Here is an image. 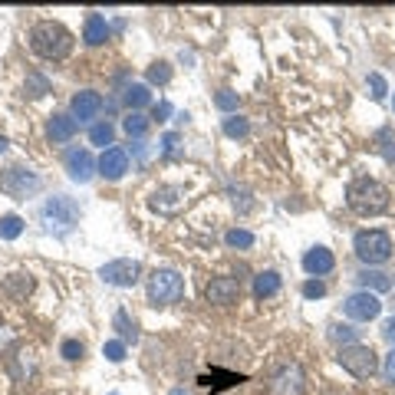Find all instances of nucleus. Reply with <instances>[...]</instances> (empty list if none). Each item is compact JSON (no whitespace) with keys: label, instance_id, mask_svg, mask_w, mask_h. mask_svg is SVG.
<instances>
[{"label":"nucleus","instance_id":"f257e3e1","mask_svg":"<svg viewBox=\"0 0 395 395\" xmlns=\"http://www.w3.org/2000/svg\"><path fill=\"white\" fill-rule=\"evenodd\" d=\"M346 204L362 218L382 214L389 208V188L382 181H375V178H356L346 188Z\"/></svg>","mask_w":395,"mask_h":395},{"label":"nucleus","instance_id":"f03ea898","mask_svg":"<svg viewBox=\"0 0 395 395\" xmlns=\"http://www.w3.org/2000/svg\"><path fill=\"white\" fill-rule=\"evenodd\" d=\"M30 47L43 59H63L73 50V33L57 20H43L30 30Z\"/></svg>","mask_w":395,"mask_h":395},{"label":"nucleus","instance_id":"7ed1b4c3","mask_svg":"<svg viewBox=\"0 0 395 395\" xmlns=\"http://www.w3.org/2000/svg\"><path fill=\"white\" fill-rule=\"evenodd\" d=\"M352 251H356V257L362 264L379 267V264H385L392 257V237L385 231H359L356 241H352Z\"/></svg>","mask_w":395,"mask_h":395},{"label":"nucleus","instance_id":"20e7f679","mask_svg":"<svg viewBox=\"0 0 395 395\" xmlns=\"http://www.w3.org/2000/svg\"><path fill=\"white\" fill-rule=\"evenodd\" d=\"M43 224H47V231L53 234H70L76 224H80V208H76V201L66 195H57L50 198L47 204H43Z\"/></svg>","mask_w":395,"mask_h":395},{"label":"nucleus","instance_id":"39448f33","mask_svg":"<svg viewBox=\"0 0 395 395\" xmlns=\"http://www.w3.org/2000/svg\"><path fill=\"white\" fill-rule=\"evenodd\" d=\"M181 293H185V277L174 270H155L149 277V300L155 306H168V303L181 300Z\"/></svg>","mask_w":395,"mask_h":395},{"label":"nucleus","instance_id":"423d86ee","mask_svg":"<svg viewBox=\"0 0 395 395\" xmlns=\"http://www.w3.org/2000/svg\"><path fill=\"white\" fill-rule=\"evenodd\" d=\"M339 366L356 375V379H369L372 372L379 369V359H375V349L372 346H362V343H352V346L339 349Z\"/></svg>","mask_w":395,"mask_h":395},{"label":"nucleus","instance_id":"0eeeda50","mask_svg":"<svg viewBox=\"0 0 395 395\" xmlns=\"http://www.w3.org/2000/svg\"><path fill=\"white\" fill-rule=\"evenodd\" d=\"M343 313H346L349 320H356V323H369V320H375V316L382 313V303H379L375 293L359 290V293H352V297H346Z\"/></svg>","mask_w":395,"mask_h":395},{"label":"nucleus","instance_id":"6e6552de","mask_svg":"<svg viewBox=\"0 0 395 395\" xmlns=\"http://www.w3.org/2000/svg\"><path fill=\"white\" fill-rule=\"evenodd\" d=\"M0 191H7L13 198H27V195H33V191H40V178L33 172L20 168V165H13V168H7V172L0 174Z\"/></svg>","mask_w":395,"mask_h":395},{"label":"nucleus","instance_id":"1a4fd4ad","mask_svg":"<svg viewBox=\"0 0 395 395\" xmlns=\"http://www.w3.org/2000/svg\"><path fill=\"white\" fill-rule=\"evenodd\" d=\"M142 267L139 260H109V264H103V270H99V277L105 280V283H112V287H132L135 280H139Z\"/></svg>","mask_w":395,"mask_h":395},{"label":"nucleus","instance_id":"9d476101","mask_svg":"<svg viewBox=\"0 0 395 395\" xmlns=\"http://www.w3.org/2000/svg\"><path fill=\"white\" fill-rule=\"evenodd\" d=\"M66 172H70L73 181L86 185V181L99 172V162L93 158V151L89 149H73V151H66Z\"/></svg>","mask_w":395,"mask_h":395},{"label":"nucleus","instance_id":"9b49d317","mask_svg":"<svg viewBox=\"0 0 395 395\" xmlns=\"http://www.w3.org/2000/svg\"><path fill=\"white\" fill-rule=\"evenodd\" d=\"M128 172V151L126 149H105L99 155V174H103L105 181H119V178H126Z\"/></svg>","mask_w":395,"mask_h":395},{"label":"nucleus","instance_id":"f8f14e48","mask_svg":"<svg viewBox=\"0 0 395 395\" xmlns=\"http://www.w3.org/2000/svg\"><path fill=\"white\" fill-rule=\"evenodd\" d=\"M99 109H103V96L93 93V89H86V93H76L70 103V116L76 119V126L80 122H89V119L99 116Z\"/></svg>","mask_w":395,"mask_h":395},{"label":"nucleus","instance_id":"ddd939ff","mask_svg":"<svg viewBox=\"0 0 395 395\" xmlns=\"http://www.w3.org/2000/svg\"><path fill=\"white\" fill-rule=\"evenodd\" d=\"M204 297H208V303L228 306V303H234L237 297H241V280H234V277H214V280L208 283Z\"/></svg>","mask_w":395,"mask_h":395},{"label":"nucleus","instance_id":"4468645a","mask_svg":"<svg viewBox=\"0 0 395 395\" xmlns=\"http://www.w3.org/2000/svg\"><path fill=\"white\" fill-rule=\"evenodd\" d=\"M333 267H336V257H333V251H326V247H313V251H306V257H303V270L310 277H323Z\"/></svg>","mask_w":395,"mask_h":395},{"label":"nucleus","instance_id":"2eb2a0df","mask_svg":"<svg viewBox=\"0 0 395 395\" xmlns=\"http://www.w3.org/2000/svg\"><path fill=\"white\" fill-rule=\"evenodd\" d=\"M303 392V369L300 366H283L274 379V395H300Z\"/></svg>","mask_w":395,"mask_h":395},{"label":"nucleus","instance_id":"dca6fc26","mask_svg":"<svg viewBox=\"0 0 395 395\" xmlns=\"http://www.w3.org/2000/svg\"><path fill=\"white\" fill-rule=\"evenodd\" d=\"M181 204H185V188H178V185H165L151 195V208L165 211V214H174Z\"/></svg>","mask_w":395,"mask_h":395},{"label":"nucleus","instance_id":"f3484780","mask_svg":"<svg viewBox=\"0 0 395 395\" xmlns=\"http://www.w3.org/2000/svg\"><path fill=\"white\" fill-rule=\"evenodd\" d=\"M82 40H86L89 47H103L105 40H109V24H105L103 13H89V17H86V24H82Z\"/></svg>","mask_w":395,"mask_h":395},{"label":"nucleus","instance_id":"a211bd4d","mask_svg":"<svg viewBox=\"0 0 395 395\" xmlns=\"http://www.w3.org/2000/svg\"><path fill=\"white\" fill-rule=\"evenodd\" d=\"M73 135H76V119L66 116V112L50 116V139L53 142H70Z\"/></svg>","mask_w":395,"mask_h":395},{"label":"nucleus","instance_id":"6ab92c4d","mask_svg":"<svg viewBox=\"0 0 395 395\" xmlns=\"http://www.w3.org/2000/svg\"><path fill=\"white\" fill-rule=\"evenodd\" d=\"M280 290V274L277 270H264V274H257L254 277V297H274Z\"/></svg>","mask_w":395,"mask_h":395},{"label":"nucleus","instance_id":"aec40b11","mask_svg":"<svg viewBox=\"0 0 395 395\" xmlns=\"http://www.w3.org/2000/svg\"><path fill=\"white\" fill-rule=\"evenodd\" d=\"M112 326H116V333L122 336V343H135V339H139V326H135V320H132L126 310H116Z\"/></svg>","mask_w":395,"mask_h":395},{"label":"nucleus","instance_id":"412c9836","mask_svg":"<svg viewBox=\"0 0 395 395\" xmlns=\"http://www.w3.org/2000/svg\"><path fill=\"white\" fill-rule=\"evenodd\" d=\"M122 99H126V105L132 109V112H135V109H142V105L151 103V93H149V86H145V82H132Z\"/></svg>","mask_w":395,"mask_h":395},{"label":"nucleus","instance_id":"4be33fe9","mask_svg":"<svg viewBox=\"0 0 395 395\" xmlns=\"http://www.w3.org/2000/svg\"><path fill=\"white\" fill-rule=\"evenodd\" d=\"M359 283L366 290H375V293L392 290V280H389V274H382V270H366V274H359Z\"/></svg>","mask_w":395,"mask_h":395},{"label":"nucleus","instance_id":"5701e85b","mask_svg":"<svg viewBox=\"0 0 395 395\" xmlns=\"http://www.w3.org/2000/svg\"><path fill=\"white\" fill-rule=\"evenodd\" d=\"M122 128H126L132 139H142V135H145V132L151 128V119L142 116V112H128V116L122 119Z\"/></svg>","mask_w":395,"mask_h":395},{"label":"nucleus","instance_id":"b1692460","mask_svg":"<svg viewBox=\"0 0 395 395\" xmlns=\"http://www.w3.org/2000/svg\"><path fill=\"white\" fill-rule=\"evenodd\" d=\"M24 234V221L17 218V214H7V218H0V237L3 241H17Z\"/></svg>","mask_w":395,"mask_h":395},{"label":"nucleus","instance_id":"393cba45","mask_svg":"<svg viewBox=\"0 0 395 395\" xmlns=\"http://www.w3.org/2000/svg\"><path fill=\"white\" fill-rule=\"evenodd\" d=\"M112 139H116V128L109 126V122H99V126H93L89 128V142H93V145H112Z\"/></svg>","mask_w":395,"mask_h":395},{"label":"nucleus","instance_id":"a878e982","mask_svg":"<svg viewBox=\"0 0 395 395\" xmlns=\"http://www.w3.org/2000/svg\"><path fill=\"white\" fill-rule=\"evenodd\" d=\"M247 132H251V122L241 116H231L224 119V135H231V139H244Z\"/></svg>","mask_w":395,"mask_h":395},{"label":"nucleus","instance_id":"bb28decb","mask_svg":"<svg viewBox=\"0 0 395 395\" xmlns=\"http://www.w3.org/2000/svg\"><path fill=\"white\" fill-rule=\"evenodd\" d=\"M224 241H228L231 247H241V251H247V247H254V234L244 231V228H231Z\"/></svg>","mask_w":395,"mask_h":395},{"label":"nucleus","instance_id":"cd10ccee","mask_svg":"<svg viewBox=\"0 0 395 395\" xmlns=\"http://www.w3.org/2000/svg\"><path fill=\"white\" fill-rule=\"evenodd\" d=\"M47 93H50V82L43 80L40 73H30V76H27V96H30V99H40V96H47Z\"/></svg>","mask_w":395,"mask_h":395},{"label":"nucleus","instance_id":"c85d7f7f","mask_svg":"<svg viewBox=\"0 0 395 395\" xmlns=\"http://www.w3.org/2000/svg\"><path fill=\"white\" fill-rule=\"evenodd\" d=\"M103 356L109 362H122L126 359V343H122V339H109V343L103 346Z\"/></svg>","mask_w":395,"mask_h":395},{"label":"nucleus","instance_id":"c756f323","mask_svg":"<svg viewBox=\"0 0 395 395\" xmlns=\"http://www.w3.org/2000/svg\"><path fill=\"white\" fill-rule=\"evenodd\" d=\"M172 80V66L168 63H155L149 70V82H158V86H165V82Z\"/></svg>","mask_w":395,"mask_h":395},{"label":"nucleus","instance_id":"7c9ffc66","mask_svg":"<svg viewBox=\"0 0 395 395\" xmlns=\"http://www.w3.org/2000/svg\"><path fill=\"white\" fill-rule=\"evenodd\" d=\"M59 352H63V356H66L70 362H76V359H82V352H86V349H82L80 339H66V343L59 346Z\"/></svg>","mask_w":395,"mask_h":395},{"label":"nucleus","instance_id":"2f4dec72","mask_svg":"<svg viewBox=\"0 0 395 395\" xmlns=\"http://www.w3.org/2000/svg\"><path fill=\"white\" fill-rule=\"evenodd\" d=\"M369 86H372V99H375V103H379V99H385L389 86H385V76H382V73H372V76H369Z\"/></svg>","mask_w":395,"mask_h":395},{"label":"nucleus","instance_id":"473e14b6","mask_svg":"<svg viewBox=\"0 0 395 395\" xmlns=\"http://www.w3.org/2000/svg\"><path fill=\"white\" fill-rule=\"evenodd\" d=\"M214 103H218V109L231 112V109H237V93H231V89H221V93L214 96Z\"/></svg>","mask_w":395,"mask_h":395},{"label":"nucleus","instance_id":"72a5a7b5","mask_svg":"<svg viewBox=\"0 0 395 395\" xmlns=\"http://www.w3.org/2000/svg\"><path fill=\"white\" fill-rule=\"evenodd\" d=\"M323 293H326L323 280H306V283H303V297H306V300H316V297H323Z\"/></svg>","mask_w":395,"mask_h":395},{"label":"nucleus","instance_id":"f704fd0d","mask_svg":"<svg viewBox=\"0 0 395 395\" xmlns=\"http://www.w3.org/2000/svg\"><path fill=\"white\" fill-rule=\"evenodd\" d=\"M379 142H382V155L389 158V162H395V139H392V132H389V128L379 132Z\"/></svg>","mask_w":395,"mask_h":395},{"label":"nucleus","instance_id":"c9c22d12","mask_svg":"<svg viewBox=\"0 0 395 395\" xmlns=\"http://www.w3.org/2000/svg\"><path fill=\"white\" fill-rule=\"evenodd\" d=\"M329 336L336 339V343H343V339H356V329H352V326H333V333H329Z\"/></svg>","mask_w":395,"mask_h":395},{"label":"nucleus","instance_id":"e433bc0d","mask_svg":"<svg viewBox=\"0 0 395 395\" xmlns=\"http://www.w3.org/2000/svg\"><path fill=\"white\" fill-rule=\"evenodd\" d=\"M382 375H385V382H395V349L385 356V366H382Z\"/></svg>","mask_w":395,"mask_h":395},{"label":"nucleus","instance_id":"4c0bfd02","mask_svg":"<svg viewBox=\"0 0 395 395\" xmlns=\"http://www.w3.org/2000/svg\"><path fill=\"white\" fill-rule=\"evenodd\" d=\"M174 149H178V132H168L162 139V151L165 155H174Z\"/></svg>","mask_w":395,"mask_h":395},{"label":"nucleus","instance_id":"58836bf2","mask_svg":"<svg viewBox=\"0 0 395 395\" xmlns=\"http://www.w3.org/2000/svg\"><path fill=\"white\" fill-rule=\"evenodd\" d=\"M168 116H172V103H158V105H155V119H158V122H165Z\"/></svg>","mask_w":395,"mask_h":395},{"label":"nucleus","instance_id":"ea45409f","mask_svg":"<svg viewBox=\"0 0 395 395\" xmlns=\"http://www.w3.org/2000/svg\"><path fill=\"white\" fill-rule=\"evenodd\" d=\"M382 333H385V339H392V343H395V316H392V320H385Z\"/></svg>","mask_w":395,"mask_h":395},{"label":"nucleus","instance_id":"a19ab883","mask_svg":"<svg viewBox=\"0 0 395 395\" xmlns=\"http://www.w3.org/2000/svg\"><path fill=\"white\" fill-rule=\"evenodd\" d=\"M0 151H7V139H0Z\"/></svg>","mask_w":395,"mask_h":395},{"label":"nucleus","instance_id":"79ce46f5","mask_svg":"<svg viewBox=\"0 0 395 395\" xmlns=\"http://www.w3.org/2000/svg\"><path fill=\"white\" fill-rule=\"evenodd\" d=\"M172 395H185V392H181V389H174V392Z\"/></svg>","mask_w":395,"mask_h":395},{"label":"nucleus","instance_id":"37998d69","mask_svg":"<svg viewBox=\"0 0 395 395\" xmlns=\"http://www.w3.org/2000/svg\"><path fill=\"white\" fill-rule=\"evenodd\" d=\"M112 395H119V392H112Z\"/></svg>","mask_w":395,"mask_h":395},{"label":"nucleus","instance_id":"c03bdc74","mask_svg":"<svg viewBox=\"0 0 395 395\" xmlns=\"http://www.w3.org/2000/svg\"><path fill=\"white\" fill-rule=\"evenodd\" d=\"M392 105H395V103H392Z\"/></svg>","mask_w":395,"mask_h":395}]
</instances>
